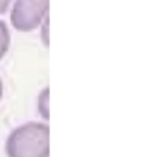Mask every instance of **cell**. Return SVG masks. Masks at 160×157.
Here are the masks:
<instances>
[{"mask_svg": "<svg viewBox=\"0 0 160 157\" xmlns=\"http://www.w3.org/2000/svg\"><path fill=\"white\" fill-rule=\"evenodd\" d=\"M8 157H49V127L28 122L16 127L5 143Z\"/></svg>", "mask_w": 160, "mask_h": 157, "instance_id": "cell-1", "label": "cell"}, {"mask_svg": "<svg viewBox=\"0 0 160 157\" xmlns=\"http://www.w3.org/2000/svg\"><path fill=\"white\" fill-rule=\"evenodd\" d=\"M11 1L12 0H0V15L4 14V13H6V10L9 9Z\"/></svg>", "mask_w": 160, "mask_h": 157, "instance_id": "cell-5", "label": "cell"}, {"mask_svg": "<svg viewBox=\"0 0 160 157\" xmlns=\"http://www.w3.org/2000/svg\"><path fill=\"white\" fill-rule=\"evenodd\" d=\"M10 48V31L8 25L0 20V60L6 55Z\"/></svg>", "mask_w": 160, "mask_h": 157, "instance_id": "cell-3", "label": "cell"}, {"mask_svg": "<svg viewBox=\"0 0 160 157\" xmlns=\"http://www.w3.org/2000/svg\"><path fill=\"white\" fill-rule=\"evenodd\" d=\"M39 111L44 118H48V89H45L39 98Z\"/></svg>", "mask_w": 160, "mask_h": 157, "instance_id": "cell-4", "label": "cell"}, {"mask_svg": "<svg viewBox=\"0 0 160 157\" xmlns=\"http://www.w3.org/2000/svg\"><path fill=\"white\" fill-rule=\"evenodd\" d=\"M2 94H4V84H2V79L0 77V100L2 98Z\"/></svg>", "mask_w": 160, "mask_h": 157, "instance_id": "cell-6", "label": "cell"}, {"mask_svg": "<svg viewBox=\"0 0 160 157\" xmlns=\"http://www.w3.org/2000/svg\"><path fill=\"white\" fill-rule=\"evenodd\" d=\"M49 0H15L10 20L19 31H31L36 29L46 16Z\"/></svg>", "mask_w": 160, "mask_h": 157, "instance_id": "cell-2", "label": "cell"}]
</instances>
